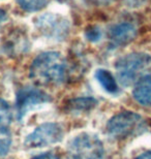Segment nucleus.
Here are the masks:
<instances>
[{"label": "nucleus", "mask_w": 151, "mask_h": 159, "mask_svg": "<svg viewBox=\"0 0 151 159\" xmlns=\"http://www.w3.org/2000/svg\"><path fill=\"white\" fill-rule=\"evenodd\" d=\"M29 74L36 85H60L64 82L67 74L65 59L57 52L41 53L33 60Z\"/></svg>", "instance_id": "obj_1"}, {"label": "nucleus", "mask_w": 151, "mask_h": 159, "mask_svg": "<svg viewBox=\"0 0 151 159\" xmlns=\"http://www.w3.org/2000/svg\"><path fill=\"white\" fill-rule=\"evenodd\" d=\"M118 81L121 85L136 84L151 69V56L145 53H133L121 57L115 64Z\"/></svg>", "instance_id": "obj_2"}, {"label": "nucleus", "mask_w": 151, "mask_h": 159, "mask_svg": "<svg viewBox=\"0 0 151 159\" xmlns=\"http://www.w3.org/2000/svg\"><path fill=\"white\" fill-rule=\"evenodd\" d=\"M104 144L94 133L82 132L69 142L66 149L67 159H102Z\"/></svg>", "instance_id": "obj_3"}, {"label": "nucleus", "mask_w": 151, "mask_h": 159, "mask_svg": "<svg viewBox=\"0 0 151 159\" xmlns=\"http://www.w3.org/2000/svg\"><path fill=\"white\" fill-rule=\"evenodd\" d=\"M107 133L114 139H125L145 130L143 118L134 112H122L115 115L107 124Z\"/></svg>", "instance_id": "obj_4"}, {"label": "nucleus", "mask_w": 151, "mask_h": 159, "mask_svg": "<svg viewBox=\"0 0 151 159\" xmlns=\"http://www.w3.org/2000/svg\"><path fill=\"white\" fill-rule=\"evenodd\" d=\"M63 128L58 123L48 122L36 127L25 139V146L28 148H43L55 145L62 141Z\"/></svg>", "instance_id": "obj_5"}, {"label": "nucleus", "mask_w": 151, "mask_h": 159, "mask_svg": "<svg viewBox=\"0 0 151 159\" xmlns=\"http://www.w3.org/2000/svg\"><path fill=\"white\" fill-rule=\"evenodd\" d=\"M51 98L40 89L25 87L18 91L16 96V110L19 120H22L30 111L49 103Z\"/></svg>", "instance_id": "obj_6"}, {"label": "nucleus", "mask_w": 151, "mask_h": 159, "mask_svg": "<svg viewBox=\"0 0 151 159\" xmlns=\"http://www.w3.org/2000/svg\"><path fill=\"white\" fill-rule=\"evenodd\" d=\"M36 25L41 32L53 39H64L68 32V22L59 15H43L38 18Z\"/></svg>", "instance_id": "obj_7"}, {"label": "nucleus", "mask_w": 151, "mask_h": 159, "mask_svg": "<svg viewBox=\"0 0 151 159\" xmlns=\"http://www.w3.org/2000/svg\"><path fill=\"white\" fill-rule=\"evenodd\" d=\"M136 36V28L127 22L114 25L110 30V39L116 46H123L128 43Z\"/></svg>", "instance_id": "obj_8"}, {"label": "nucleus", "mask_w": 151, "mask_h": 159, "mask_svg": "<svg viewBox=\"0 0 151 159\" xmlns=\"http://www.w3.org/2000/svg\"><path fill=\"white\" fill-rule=\"evenodd\" d=\"M134 98L143 106L151 107V75L148 74L139 80L133 91Z\"/></svg>", "instance_id": "obj_9"}, {"label": "nucleus", "mask_w": 151, "mask_h": 159, "mask_svg": "<svg viewBox=\"0 0 151 159\" xmlns=\"http://www.w3.org/2000/svg\"><path fill=\"white\" fill-rule=\"evenodd\" d=\"M95 78L101 87L109 93L115 94L118 92V85L116 80L109 70H106V69L102 68L97 69L95 71Z\"/></svg>", "instance_id": "obj_10"}, {"label": "nucleus", "mask_w": 151, "mask_h": 159, "mask_svg": "<svg viewBox=\"0 0 151 159\" xmlns=\"http://www.w3.org/2000/svg\"><path fill=\"white\" fill-rule=\"evenodd\" d=\"M12 122V110L5 100L0 98V133L6 132Z\"/></svg>", "instance_id": "obj_11"}, {"label": "nucleus", "mask_w": 151, "mask_h": 159, "mask_svg": "<svg viewBox=\"0 0 151 159\" xmlns=\"http://www.w3.org/2000/svg\"><path fill=\"white\" fill-rule=\"evenodd\" d=\"M18 2L25 11H36L46 5L47 0H18Z\"/></svg>", "instance_id": "obj_12"}, {"label": "nucleus", "mask_w": 151, "mask_h": 159, "mask_svg": "<svg viewBox=\"0 0 151 159\" xmlns=\"http://www.w3.org/2000/svg\"><path fill=\"white\" fill-rule=\"evenodd\" d=\"M11 148V139L5 134L0 136V157L7 155Z\"/></svg>", "instance_id": "obj_13"}, {"label": "nucleus", "mask_w": 151, "mask_h": 159, "mask_svg": "<svg viewBox=\"0 0 151 159\" xmlns=\"http://www.w3.org/2000/svg\"><path fill=\"white\" fill-rule=\"evenodd\" d=\"M86 36H87V39L89 40L96 41L99 39V37H101V31H99L98 28L90 27V29L87 30V32H86Z\"/></svg>", "instance_id": "obj_14"}, {"label": "nucleus", "mask_w": 151, "mask_h": 159, "mask_svg": "<svg viewBox=\"0 0 151 159\" xmlns=\"http://www.w3.org/2000/svg\"><path fill=\"white\" fill-rule=\"evenodd\" d=\"M31 159H60L57 155L55 154H52V153H45V154H40V155H37Z\"/></svg>", "instance_id": "obj_15"}, {"label": "nucleus", "mask_w": 151, "mask_h": 159, "mask_svg": "<svg viewBox=\"0 0 151 159\" xmlns=\"http://www.w3.org/2000/svg\"><path fill=\"white\" fill-rule=\"evenodd\" d=\"M134 159H151V151L144 152V153L140 154L139 156H137Z\"/></svg>", "instance_id": "obj_16"}, {"label": "nucleus", "mask_w": 151, "mask_h": 159, "mask_svg": "<svg viewBox=\"0 0 151 159\" xmlns=\"http://www.w3.org/2000/svg\"><path fill=\"white\" fill-rule=\"evenodd\" d=\"M89 1L92 2V3H95V4L104 5V4H109V3L113 2L114 0H89Z\"/></svg>", "instance_id": "obj_17"}, {"label": "nucleus", "mask_w": 151, "mask_h": 159, "mask_svg": "<svg viewBox=\"0 0 151 159\" xmlns=\"http://www.w3.org/2000/svg\"><path fill=\"white\" fill-rule=\"evenodd\" d=\"M143 0H127L128 4H130V6H138L140 5L141 3H142Z\"/></svg>", "instance_id": "obj_18"}, {"label": "nucleus", "mask_w": 151, "mask_h": 159, "mask_svg": "<svg viewBox=\"0 0 151 159\" xmlns=\"http://www.w3.org/2000/svg\"><path fill=\"white\" fill-rule=\"evenodd\" d=\"M6 19V14L5 11H3L2 9H0V23L3 22Z\"/></svg>", "instance_id": "obj_19"}]
</instances>
